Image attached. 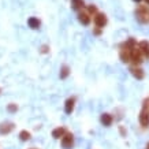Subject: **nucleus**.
Listing matches in <instances>:
<instances>
[{"label": "nucleus", "mask_w": 149, "mask_h": 149, "mask_svg": "<svg viewBox=\"0 0 149 149\" xmlns=\"http://www.w3.org/2000/svg\"><path fill=\"white\" fill-rule=\"evenodd\" d=\"M137 45V41L134 38H129L127 41H125L123 44H120L119 47V58L123 63H129L130 62V51Z\"/></svg>", "instance_id": "1"}, {"label": "nucleus", "mask_w": 149, "mask_h": 149, "mask_svg": "<svg viewBox=\"0 0 149 149\" xmlns=\"http://www.w3.org/2000/svg\"><path fill=\"white\" fill-rule=\"evenodd\" d=\"M140 125L142 127H149V97L144 99L142 101V108H141V112H140Z\"/></svg>", "instance_id": "2"}, {"label": "nucleus", "mask_w": 149, "mask_h": 149, "mask_svg": "<svg viewBox=\"0 0 149 149\" xmlns=\"http://www.w3.org/2000/svg\"><path fill=\"white\" fill-rule=\"evenodd\" d=\"M136 18L140 23H149V7L138 6L136 10Z\"/></svg>", "instance_id": "3"}, {"label": "nucleus", "mask_w": 149, "mask_h": 149, "mask_svg": "<svg viewBox=\"0 0 149 149\" xmlns=\"http://www.w3.org/2000/svg\"><path fill=\"white\" fill-rule=\"evenodd\" d=\"M142 59H144V56L141 55L140 49H138V47H134L133 49L130 51V62H133L134 63V66H138L140 63H142Z\"/></svg>", "instance_id": "4"}, {"label": "nucleus", "mask_w": 149, "mask_h": 149, "mask_svg": "<svg viewBox=\"0 0 149 149\" xmlns=\"http://www.w3.org/2000/svg\"><path fill=\"white\" fill-rule=\"evenodd\" d=\"M93 17H95V18H93V21H95V25L99 27V29H103V27L107 25V22H108L107 15H105L104 13H96Z\"/></svg>", "instance_id": "5"}, {"label": "nucleus", "mask_w": 149, "mask_h": 149, "mask_svg": "<svg viewBox=\"0 0 149 149\" xmlns=\"http://www.w3.org/2000/svg\"><path fill=\"white\" fill-rule=\"evenodd\" d=\"M72 145H74V136H72L71 133H66L62 137V146L64 149H71Z\"/></svg>", "instance_id": "6"}, {"label": "nucleus", "mask_w": 149, "mask_h": 149, "mask_svg": "<svg viewBox=\"0 0 149 149\" xmlns=\"http://www.w3.org/2000/svg\"><path fill=\"white\" fill-rule=\"evenodd\" d=\"M14 129H15V125H14L13 122H3V123H0V136L10 134Z\"/></svg>", "instance_id": "7"}, {"label": "nucleus", "mask_w": 149, "mask_h": 149, "mask_svg": "<svg viewBox=\"0 0 149 149\" xmlns=\"http://www.w3.org/2000/svg\"><path fill=\"white\" fill-rule=\"evenodd\" d=\"M138 49H140L141 55L144 56V58L149 59V42L148 41H141V42H138Z\"/></svg>", "instance_id": "8"}, {"label": "nucleus", "mask_w": 149, "mask_h": 149, "mask_svg": "<svg viewBox=\"0 0 149 149\" xmlns=\"http://www.w3.org/2000/svg\"><path fill=\"white\" fill-rule=\"evenodd\" d=\"M130 72H131V75L134 78H137V79H144V77H145L144 70L140 67H137V66H133V67L130 68Z\"/></svg>", "instance_id": "9"}, {"label": "nucleus", "mask_w": 149, "mask_h": 149, "mask_svg": "<svg viewBox=\"0 0 149 149\" xmlns=\"http://www.w3.org/2000/svg\"><path fill=\"white\" fill-rule=\"evenodd\" d=\"M74 107H75V97H70V99L66 100V104H64V111L66 113H70L74 111Z\"/></svg>", "instance_id": "10"}, {"label": "nucleus", "mask_w": 149, "mask_h": 149, "mask_svg": "<svg viewBox=\"0 0 149 149\" xmlns=\"http://www.w3.org/2000/svg\"><path fill=\"white\" fill-rule=\"evenodd\" d=\"M78 21H79L82 25L88 26V25L91 23V15L86 13V11H81V13L78 14Z\"/></svg>", "instance_id": "11"}, {"label": "nucleus", "mask_w": 149, "mask_h": 149, "mask_svg": "<svg viewBox=\"0 0 149 149\" xmlns=\"http://www.w3.org/2000/svg\"><path fill=\"white\" fill-rule=\"evenodd\" d=\"M67 133V130H66V127L63 126H60V127H56L54 131H52V137H54L55 140H60L62 137L64 136Z\"/></svg>", "instance_id": "12"}, {"label": "nucleus", "mask_w": 149, "mask_h": 149, "mask_svg": "<svg viewBox=\"0 0 149 149\" xmlns=\"http://www.w3.org/2000/svg\"><path fill=\"white\" fill-rule=\"evenodd\" d=\"M100 122L103 123L104 126H111L113 122V118H112V115H109V113H101Z\"/></svg>", "instance_id": "13"}, {"label": "nucleus", "mask_w": 149, "mask_h": 149, "mask_svg": "<svg viewBox=\"0 0 149 149\" xmlns=\"http://www.w3.org/2000/svg\"><path fill=\"white\" fill-rule=\"evenodd\" d=\"M27 25H29V27H32V29H38V27L41 26V22L38 18L32 17V18L27 19Z\"/></svg>", "instance_id": "14"}, {"label": "nucleus", "mask_w": 149, "mask_h": 149, "mask_svg": "<svg viewBox=\"0 0 149 149\" xmlns=\"http://www.w3.org/2000/svg\"><path fill=\"white\" fill-rule=\"evenodd\" d=\"M71 7L72 10H82L85 7V1L84 0H71Z\"/></svg>", "instance_id": "15"}, {"label": "nucleus", "mask_w": 149, "mask_h": 149, "mask_svg": "<svg viewBox=\"0 0 149 149\" xmlns=\"http://www.w3.org/2000/svg\"><path fill=\"white\" fill-rule=\"evenodd\" d=\"M70 75V67L68 66H62V68H60V78L62 79H66V78Z\"/></svg>", "instance_id": "16"}, {"label": "nucleus", "mask_w": 149, "mask_h": 149, "mask_svg": "<svg viewBox=\"0 0 149 149\" xmlns=\"http://www.w3.org/2000/svg\"><path fill=\"white\" fill-rule=\"evenodd\" d=\"M30 137H32V134H30L27 130H22L21 133H19V140L21 141H29L30 140Z\"/></svg>", "instance_id": "17"}, {"label": "nucleus", "mask_w": 149, "mask_h": 149, "mask_svg": "<svg viewBox=\"0 0 149 149\" xmlns=\"http://www.w3.org/2000/svg\"><path fill=\"white\" fill-rule=\"evenodd\" d=\"M7 111H8L10 113H15L17 111H18V105H17V104H14V103L8 104V105H7Z\"/></svg>", "instance_id": "18"}, {"label": "nucleus", "mask_w": 149, "mask_h": 149, "mask_svg": "<svg viewBox=\"0 0 149 149\" xmlns=\"http://www.w3.org/2000/svg\"><path fill=\"white\" fill-rule=\"evenodd\" d=\"M86 13L89 14V15H91V14H93V15H95V14L97 13V7H96L95 4H91L89 7H88V11H86Z\"/></svg>", "instance_id": "19"}, {"label": "nucleus", "mask_w": 149, "mask_h": 149, "mask_svg": "<svg viewBox=\"0 0 149 149\" xmlns=\"http://www.w3.org/2000/svg\"><path fill=\"white\" fill-rule=\"evenodd\" d=\"M40 52H41V54H48V52H49V47H48V45H42V47H41Z\"/></svg>", "instance_id": "20"}, {"label": "nucleus", "mask_w": 149, "mask_h": 149, "mask_svg": "<svg viewBox=\"0 0 149 149\" xmlns=\"http://www.w3.org/2000/svg\"><path fill=\"white\" fill-rule=\"evenodd\" d=\"M93 33H95L96 36H99V34H101V29H99V27H97V29H95V30H93Z\"/></svg>", "instance_id": "21"}, {"label": "nucleus", "mask_w": 149, "mask_h": 149, "mask_svg": "<svg viewBox=\"0 0 149 149\" xmlns=\"http://www.w3.org/2000/svg\"><path fill=\"white\" fill-rule=\"evenodd\" d=\"M119 130H120V134H122V136H123V137H126V131H125V129H123V127H122V126L119 127Z\"/></svg>", "instance_id": "22"}, {"label": "nucleus", "mask_w": 149, "mask_h": 149, "mask_svg": "<svg viewBox=\"0 0 149 149\" xmlns=\"http://www.w3.org/2000/svg\"><path fill=\"white\" fill-rule=\"evenodd\" d=\"M133 1H136V3H140L141 0H133Z\"/></svg>", "instance_id": "23"}, {"label": "nucleus", "mask_w": 149, "mask_h": 149, "mask_svg": "<svg viewBox=\"0 0 149 149\" xmlns=\"http://www.w3.org/2000/svg\"><path fill=\"white\" fill-rule=\"evenodd\" d=\"M145 3H146V4L149 6V0H145Z\"/></svg>", "instance_id": "24"}, {"label": "nucleus", "mask_w": 149, "mask_h": 149, "mask_svg": "<svg viewBox=\"0 0 149 149\" xmlns=\"http://www.w3.org/2000/svg\"><path fill=\"white\" fill-rule=\"evenodd\" d=\"M146 149H149V144H146Z\"/></svg>", "instance_id": "25"}, {"label": "nucleus", "mask_w": 149, "mask_h": 149, "mask_svg": "<svg viewBox=\"0 0 149 149\" xmlns=\"http://www.w3.org/2000/svg\"><path fill=\"white\" fill-rule=\"evenodd\" d=\"M30 149H36V148H30Z\"/></svg>", "instance_id": "26"}, {"label": "nucleus", "mask_w": 149, "mask_h": 149, "mask_svg": "<svg viewBox=\"0 0 149 149\" xmlns=\"http://www.w3.org/2000/svg\"><path fill=\"white\" fill-rule=\"evenodd\" d=\"M0 93H1V89H0Z\"/></svg>", "instance_id": "27"}]
</instances>
